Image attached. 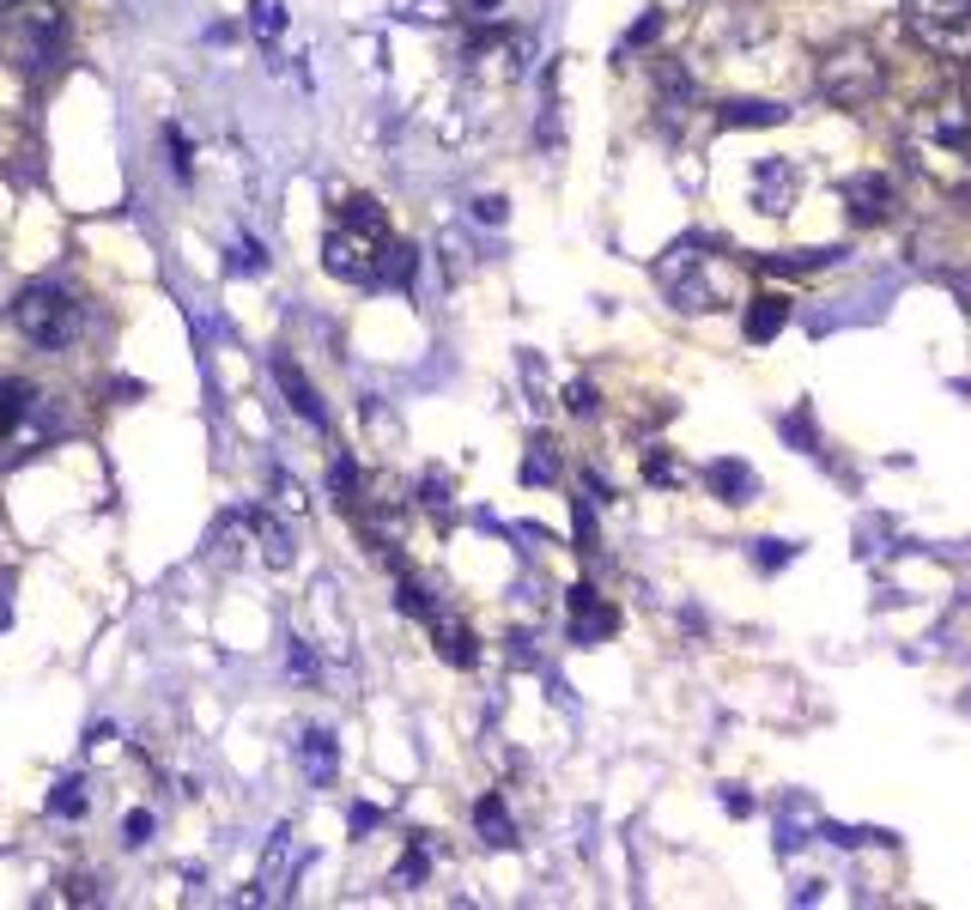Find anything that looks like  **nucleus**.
<instances>
[{"label": "nucleus", "mask_w": 971, "mask_h": 910, "mask_svg": "<svg viewBox=\"0 0 971 910\" xmlns=\"http://www.w3.org/2000/svg\"><path fill=\"white\" fill-rule=\"evenodd\" d=\"M844 250H796V255H771V273H813V267H826V262H838Z\"/></svg>", "instance_id": "obj_22"}, {"label": "nucleus", "mask_w": 971, "mask_h": 910, "mask_svg": "<svg viewBox=\"0 0 971 910\" xmlns=\"http://www.w3.org/2000/svg\"><path fill=\"white\" fill-rule=\"evenodd\" d=\"M425 874H432V856H425V843H407V856H401V868H395V887H419Z\"/></svg>", "instance_id": "obj_25"}, {"label": "nucleus", "mask_w": 971, "mask_h": 910, "mask_svg": "<svg viewBox=\"0 0 971 910\" xmlns=\"http://www.w3.org/2000/svg\"><path fill=\"white\" fill-rule=\"evenodd\" d=\"M644 479H650V486H675V479H680V467L668 462V455H650V462H644Z\"/></svg>", "instance_id": "obj_27"}, {"label": "nucleus", "mask_w": 971, "mask_h": 910, "mask_svg": "<svg viewBox=\"0 0 971 910\" xmlns=\"http://www.w3.org/2000/svg\"><path fill=\"white\" fill-rule=\"evenodd\" d=\"M553 479H559V455H553L547 437H535L523 455V486H553Z\"/></svg>", "instance_id": "obj_20"}, {"label": "nucleus", "mask_w": 971, "mask_h": 910, "mask_svg": "<svg viewBox=\"0 0 971 910\" xmlns=\"http://www.w3.org/2000/svg\"><path fill=\"white\" fill-rule=\"evenodd\" d=\"M328 486H334V498H341V504H358V462H353V455H334Z\"/></svg>", "instance_id": "obj_24"}, {"label": "nucleus", "mask_w": 971, "mask_h": 910, "mask_svg": "<svg viewBox=\"0 0 971 910\" xmlns=\"http://www.w3.org/2000/svg\"><path fill=\"white\" fill-rule=\"evenodd\" d=\"M7 19H12V31H19V68L55 73L61 61H68V19H61V7L31 0V7H12Z\"/></svg>", "instance_id": "obj_4"}, {"label": "nucleus", "mask_w": 971, "mask_h": 910, "mask_svg": "<svg viewBox=\"0 0 971 910\" xmlns=\"http://www.w3.org/2000/svg\"><path fill=\"white\" fill-rule=\"evenodd\" d=\"M565 407L589 419V413H595V383H572V388H565Z\"/></svg>", "instance_id": "obj_29"}, {"label": "nucleus", "mask_w": 971, "mask_h": 910, "mask_svg": "<svg viewBox=\"0 0 971 910\" xmlns=\"http://www.w3.org/2000/svg\"><path fill=\"white\" fill-rule=\"evenodd\" d=\"M388 243L395 237H388L383 206L371 201V194H353V201L334 213V225L322 231V267H328L334 280H346V285H371Z\"/></svg>", "instance_id": "obj_1"}, {"label": "nucleus", "mask_w": 971, "mask_h": 910, "mask_svg": "<svg viewBox=\"0 0 971 910\" xmlns=\"http://www.w3.org/2000/svg\"><path fill=\"white\" fill-rule=\"evenodd\" d=\"M911 31L941 61H971V0H911Z\"/></svg>", "instance_id": "obj_6"}, {"label": "nucleus", "mask_w": 971, "mask_h": 910, "mask_svg": "<svg viewBox=\"0 0 971 910\" xmlns=\"http://www.w3.org/2000/svg\"><path fill=\"white\" fill-rule=\"evenodd\" d=\"M377 819H383L377 808H365V801H358V808H353V831H371V826H377Z\"/></svg>", "instance_id": "obj_34"}, {"label": "nucleus", "mask_w": 971, "mask_h": 910, "mask_svg": "<svg viewBox=\"0 0 971 910\" xmlns=\"http://www.w3.org/2000/svg\"><path fill=\"white\" fill-rule=\"evenodd\" d=\"M425 626H432L437 656H444L449 668H474V661H481V644H474V631L462 626V619L449 614V607H432V614H425Z\"/></svg>", "instance_id": "obj_10"}, {"label": "nucleus", "mask_w": 971, "mask_h": 910, "mask_svg": "<svg viewBox=\"0 0 971 910\" xmlns=\"http://www.w3.org/2000/svg\"><path fill=\"white\" fill-rule=\"evenodd\" d=\"M820 85H826V98H832V103L857 110V103H869V98H874L880 68H874V55H869V49H844V55H832V61H826Z\"/></svg>", "instance_id": "obj_7"}, {"label": "nucleus", "mask_w": 971, "mask_h": 910, "mask_svg": "<svg viewBox=\"0 0 971 910\" xmlns=\"http://www.w3.org/2000/svg\"><path fill=\"white\" fill-rule=\"evenodd\" d=\"M565 614H572V644H583V649L601 644V637H614V626H619V614L589 589V583H577V589L565 595Z\"/></svg>", "instance_id": "obj_9"}, {"label": "nucleus", "mask_w": 971, "mask_h": 910, "mask_svg": "<svg viewBox=\"0 0 971 910\" xmlns=\"http://www.w3.org/2000/svg\"><path fill=\"white\" fill-rule=\"evenodd\" d=\"M7 626H12V577L0 570V631H7Z\"/></svg>", "instance_id": "obj_33"}, {"label": "nucleus", "mask_w": 971, "mask_h": 910, "mask_svg": "<svg viewBox=\"0 0 971 910\" xmlns=\"http://www.w3.org/2000/svg\"><path fill=\"white\" fill-rule=\"evenodd\" d=\"M250 31H255L262 49H274L280 31H286V7H280V0H250Z\"/></svg>", "instance_id": "obj_19"}, {"label": "nucleus", "mask_w": 971, "mask_h": 910, "mask_svg": "<svg viewBox=\"0 0 971 910\" xmlns=\"http://www.w3.org/2000/svg\"><path fill=\"white\" fill-rule=\"evenodd\" d=\"M662 31V12H650V19H638L631 24V37H626V49H638V43H650V37Z\"/></svg>", "instance_id": "obj_31"}, {"label": "nucleus", "mask_w": 971, "mask_h": 910, "mask_svg": "<svg viewBox=\"0 0 971 910\" xmlns=\"http://www.w3.org/2000/svg\"><path fill=\"white\" fill-rule=\"evenodd\" d=\"M753 558L771 570V565H789V558H796V546H789V540H759V553H753Z\"/></svg>", "instance_id": "obj_28"}, {"label": "nucleus", "mask_w": 971, "mask_h": 910, "mask_svg": "<svg viewBox=\"0 0 971 910\" xmlns=\"http://www.w3.org/2000/svg\"><path fill=\"white\" fill-rule=\"evenodd\" d=\"M783 103H771V98H729L722 103V128H777L783 122Z\"/></svg>", "instance_id": "obj_16"}, {"label": "nucleus", "mask_w": 971, "mask_h": 910, "mask_svg": "<svg viewBox=\"0 0 971 910\" xmlns=\"http://www.w3.org/2000/svg\"><path fill=\"white\" fill-rule=\"evenodd\" d=\"M801 194V164L796 159H759L753 164V206L759 213H777L783 219Z\"/></svg>", "instance_id": "obj_8"}, {"label": "nucleus", "mask_w": 971, "mask_h": 910, "mask_svg": "<svg viewBox=\"0 0 971 910\" xmlns=\"http://www.w3.org/2000/svg\"><path fill=\"white\" fill-rule=\"evenodd\" d=\"M267 371H274V383L286 388V407L297 413V419H304V425H316V432H328V407H322V401H316V388H310V376L297 371L292 358H274V364H267Z\"/></svg>", "instance_id": "obj_11"}, {"label": "nucleus", "mask_w": 971, "mask_h": 910, "mask_svg": "<svg viewBox=\"0 0 971 910\" xmlns=\"http://www.w3.org/2000/svg\"><path fill=\"white\" fill-rule=\"evenodd\" d=\"M474 826H481V838L492 843V850H510V843H516V826H510V813H504V796H481V801H474Z\"/></svg>", "instance_id": "obj_17"}, {"label": "nucleus", "mask_w": 971, "mask_h": 910, "mask_svg": "<svg viewBox=\"0 0 971 910\" xmlns=\"http://www.w3.org/2000/svg\"><path fill=\"white\" fill-rule=\"evenodd\" d=\"M231 273H262V250H255V243H243V250H237V262H225Z\"/></svg>", "instance_id": "obj_32"}, {"label": "nucleus", "mask_w": 971, "mask_h": 910, "mask_svg": "<svg viewBox=\"0 0 971 910\" xmlns=\"http://www.w3.org/2000/svg\"><path fill=\"white\" fill-rule=\"evenodd\" d=\"M705 479H710V492H717L722 504H753L759 498V474L747 462H710Z\"/></svg>", "instance_id": "obj_14"}, {"label": "nucleus", "mask_w": 971, "mask_h": 910, "mask_svg": "<svg viewBox=\"0 0 971 910\" xmlns=\"http://www.w3.org/2000/svg\"><path fill=\"white\" fill-rule=\"evenodd\" d=\"M243 546H255V565L262 570H292V558H297L292 528L274 523V516H262V510H237V516H225V528H219V553L225 558H237Z\"/></svg>", "instance_id": "obj_5"}, {"label": "nucleus", "mask_w": 971, "mask_h": 910, "mask_svg": "<svg viewBox=\"0 0 971 910\" xmlns=\"http://www.w3.org/2000/svg\"><path fill=\"white\" fill-rule=\"evenodd\" d=\"M152 831H159V819H152L146 808H134V813L122 819V843H128V850H146V843H152Z\"/></svg>", "instance_id": "obj_26"}, {"label": "nucleus", "mask_w": 971, "mask_h": 910, "mask_svg": "<svg viewBox=\"0 0 971 910\" xmlns=\"http://www.w3.org/2000/svg\"><path fill=\"white\" fill-rule=\"evenodd\" d=\"M783 322H789V297L783 292H759L753 297V304H747V322H741V328H747V341H777V334H783Z\"/></svg>", "instance_id": "obj_15"}, {"label": "nucleus", "mask_w": 971, "mask_h": 910, "mask_svg": "<svg viewBox=\"0 0 971 910\" xmlns=\"http://www.w3.org/2000/svg\"><path fill=\"white\" fill-rule=\"evenodd\" d=\"M844 201H850V219H857V225H880V219L892 213V182L887 176H857L844 189Z\"/></svg>", "instance_id": "obj_13"}, {"label": "nucleus", "mask_w": 971, "mask_h": 910, "mask_svg": "<svg viewBox=\"0 0 971 910\" xmlns=\"http://www.w3.org/2000/svg\"><path fill=\"white\" fill-rule=\"evenodd\" d=\"M55 432H61V419L43 388L19 383V376H0V462H19L24 449L49 444Z\"/></svg>", "instance_id": "obj_3"}, {"label": "nucleus", "mask_w": 971, "mask_h": 910, "mask_svg": "<svg viewBox=\"0 0 971 910\" xmlns=\"http://www.w3.org/2000/svg\"><path fill=\"white\" fill-rule=\"evenodd\" d=\"M12 328L24 334V341L37 346V353H68L73 341H80V328H85V310H80V297L73 292H61L55 280H37V285H24L19 297H12Z\"/></svg>", "instance_id": "obj_2"}, {"label": "nucleus", "mask_w": 971, "mask_h": 910, "mask_svg": "<svg viewBox=\"0 0 971 910\" xmlns=\"http://www.w3.org/2000/svg\"><path fill=\"white\" fill-rule=\"evenodd\" d=\"M297 759H304V783H310V789H328L334 771H341V747H334L328 728H304V740H297Z\"/></svg>", "instance_id": "obj_12"}, {"label": "nucleus", "mask_w": 971, "mask_h": 910, "mask_svg": "<svg viewBox=\"0 0 971 910\" xmlns=\"http://www.w3.org/2000/svg\"><path fill=\"white\" fill-rule=\"evenodd\" d=\"M292 668H297V674H316V661H310L304 644H292Z\"/></svg>", "instance_id": "obj_35"}, {"label": "nucleus", "mask_w": 971, "mask_h": 910, "mask_svg": "<svg viewBox=\"0 0 971 910\" xmlns=\"http://www.w3.org/2000/svg\"><path fill=\"white\" fill-rule=\"evenodd\" d=\"M164 159H171V176L176 182H194V140L183 134V128H164Z\"/></svg>", "instance_id": "obj_21"}, {"label": "nucleus", "mask_w": 971, "mask_h": 910, "mask_svg": "<svg viewBox=\"0 0 971 910\" xmlns=\"http://www.w3.org/2000/svg\"><path fill=\"white\" fill-rule=\"evenodd\" d=\"M395 607H401V614H407V619H425V614H432V589H425V583H413V577H401V589H395Z\"/></svg>", "instance_id": "obj_23"}, {"label": "nucleus", "mask_w": 971, "mask_h": 910, "mask_svg": "<svg viewBox=\"0 0 971 910\" xmlns=\"http://www.w3.org/2000/svg\"><path fill=\"white\" fill-rule=\"evenodd\" d=\"M474 219H481V225H504V194H481V201H474Z\"/></svg>", "instance_id": "obj_30"}, {"label": "nucleus", "mask_w": 971, "mask_h": 910, "mask_svg": "<svg viewBox=\"0 0 971 910\" xmlns=\"http://www.w3.org/2000/svg\"><path fill=\"white\" fill-rule=\"evenodd\" d=\"M49 813L55 819H85L92 813V789H85V777H61V783L49 789Z\"/></svg>", "instance_id": "obj_18"}]
</instances>
